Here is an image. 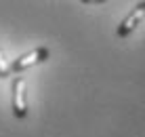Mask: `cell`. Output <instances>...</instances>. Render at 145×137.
Returning a JSON list of instances; mask_svg holds the SVG:
<instances>
[{
    "label": "cell",
    "instance_id": "cell-2",
    "mask_svg": "<svg viewBox=\"0 0 145 137\" xmlns=\"http://www.w3.org/2000/svg\"><path fill=\"white\" fill-rule=\"evenodd\" d=\"M13 114L17 118L27 116V95H25V80L21 76L13 80Z\"/></svg>",
    "mask_w": 145,
    "mask_h": 137
},
{
    "label": "cell",
    "instance_id": "cell-1",
    "mask_svg": "<svg viewBox=\"0 0 145 137\" xmlns=\"http://www.w3.org/2000/svg\"><path fill=\"white\" fill-rule=\"evenodd\" d=\"M48 59V49L46 47H38L34 51H29V53L21 55L19 59H15L11 63V72H23V70L32 68V65H38L42 61H46Z\"/></svg>",
    "mask_w": 145,
    "mask_h": 137
},
{
    "label": "cell",
    "instance_id": "cell-3",
    "mask_svg": "<svg viewBox=\"0 0 145 137\" xmlns=\"http://www.w3.org/2000/svg\"><path fill=\"white\" fill-rule=\"evenodd\" d=\"M145 17V2H139L137 9H135L133 13H128V17L124 19L122 23H120L118 28V36L120 38H126L128 34H133L135 30H137V25L141 23V19Z\"/></svg>",
    "mask_w": 145,
    "mask_h": 137
},
{
    "label": "cell",
    "instance_id": "cell-4",
    "mask_svg": "<svg viewBox=\"0 0 145 137\" xmlns=\"http://www.w3.org/2000/svg\"><path fill=\"white\" fill-rule=\"evenodd\" d=\"M8 74H11V65L7 63V59L2 55V49H0V78H7Z\"/></svg>",
    "mask_w": 145,
    "mask_h": 137
}]
</instances>
